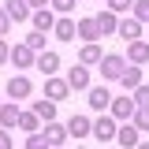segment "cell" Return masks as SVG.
<instances>
[{"label":"cell","mask_w":149,"mask_h":149,"mask_svg":"<svg viewBox=\"0 0 149 149\" xmlns=\"http://www.w3.org/2000/svg\"><path fill=\"white\" fill-rule=\"evenodd\" d=\"M97 63H101L104 82H108V78H119V74H123V67H127V60H123V56H101Z\"/></svg>","instance_id":"1"},{"label":"cell","mask_w":149,"mask_h":149,"mask_svg":"<svg viewBox=\"0 0 149 149\" xmlns=\"http://www.w3.org/2000/svg\"><path fill=\"white\" fill-rule=\"evenodd\" d=\"M67 90H90V71H86V63H74L71 71H67Z\"/></svg>","instance_id":"2"},{"label":"cell","mask_w":149,"mask_h":149,"mask_svg":"<svg viewBox=\"0 0 149 149\" xmlns=\"http://www.w3.org/2000/svg\"><path fill=\"white\" fill-rule=\"evenodd\" d=\"M90 134L101 138V142H112V138H116V119H112V116H101V119L90 127Z\"/></svg>","instance_id":"3"},{"label":"cell","mask_w":149,"mask_h":149,"mask_svg":"<svg viewBox=\"0 0 149 149\" xmlns=\"http://www.w3.org/2000/svg\"><path fill=\"white\" fill-rule=\"evenodd\" d=\"M112 119H130L134 116V97H112Z\"/></svg>","instance_id":"4"},{"label":"cell","mask_w":149,"mask_h":149,"mask_svg":"<svg viewBox=\"0 0 149 149\" xmlns=\"http://www.w3.org/2000/svg\"><path fill=\"white\" fill-rule=\"evenodd\" d=\"M108 104H112L108 86H90V108H93V112H104Z\"/></svg>","instance_id":"5"},{"label":"cell","mask_w":149,"mask_h":149,"mask_svg":"<svg viewBox=\"0 0 149 149\" xmlns=\"http://www.w3.org/2000/svg\"><path fill=\"white\" fill-rule=\"evenodd\" d=\"M30 90H34V86H30V78H26V74H15V78H8V93H11L15 101L30 97Z\"/></svg>","instance_id":"6"},{"label":"cell","mask_w":149,"mask_h":149,"mask_svg":"<svg viewBox=\"0 0 149 149\" xmlns=\"http://www.w3.org/2000/svg\"><path fill=\"white\" fill-rule=\"evenodd\" d=\"M74 34H82V37H86V45H93V41L101 37V30H97V19H78V22H74Z\"/></svg>","instance_id":"7"},{"label":"cell","mask_w":149,"mask_h":149,"mask_svg":"<svg viewBox=\"0 0 149 149\" xmlns=\"http://www.w3.org/2000/svg\"><path fill=\"white\" fill-rule=\"evenodd\" d=\"M123 60H130L134 67H142V63H149V45H142V41H130V49Z\"/></svg>","instance_id":"8"},{"label":"cell","mask_w":149,"mask_h":149,"mask_svg":"<svg viewBox=\"0 0 149 149\" xmlns=\"http://www.w3.org/2000/svg\"><path fill=\"white\" fill-rule=\"evenodd\" d=\"M116 30H119V37H123V41H138V37H142V22H138V19H123Z\"/></svg>","instance_id":"9"},{"label":"cell","mask_w":149,"mask_h":149,"mask_svg":"<svg viewBox=\"0 0 149 149\" xmlns=\"http://www.w3.org/2000/svg\"><path fill=\"white\" fill-rule=\"evenodd\" d=\"M90 116H71V119H67V134H74V138H86V134H90Z\"/></svg>","instance_id":"10"},{"label":"cell","mask_w":149,"mask_h":149,"mask_svg":"<svg viewBox=\"0 0 149 149\" xmlns=\"http://www.w3.org/2000/svg\"><path fill=\"white\" fill-rule=\"evenodd\" d=\"M67 82H63V78H49V82H45V97H49V101H63V97H67Z\"/></svg>","instance_id":"11"},{"label":"cell","mask_w":149,"mask_h":149,"mask_svg":"<svg viewBox=\"0 0 149 149\" xmlns=\"http://www.w3.org/2000/svg\"><path fill=\"white\" fill-rule=\"evenodd\" d=\"M4 11L11 15V22H22V19H30V15H26V11H30V8H26V0H4Z\"/></svg>","instance_id":"12"},{"label":"cell","mask_w":149,"mask_h":149,"mask_svg":"<svg viewBox=\"0 0 149 149\" xmlns=\"http://www.w3.org/2000/svg\"><path fill=\"white\" fill-rule=\"evenodd\" d=\"M45 138H49V146H52V149H60L63 142H67V127H60V123H49V127H45Z\"/></svg>","instance_id":"13"},{"label":"cell","mask_w":149,"mask_h":149,"mask_svg":"<svg viewBox=\"0 0 149 149\" xmlns=\"http://www.w3.org/2000/svg\"><path fill=\"white\" fill-rule=\"evenodd\" d=\"M116 138H119V146H123V149H134V146H138V127H134V123H127V127L116 130Z\"/></svg>","instance_id":"14"},{"label":"cell","mask_w":149,"mask_h":149,"mask_svg":"<svg viewBox=\"0 0 149 149\" xmlns=\"http://www.w3.org/2000/svg\"><path fill=\"white\" fill-rule=\"evenodd\" d=\"M8 60H15V67H30V63H34V49H26V45H15Z\"/></svg>","instance_id":"15"},{"label":"cell","mask_w":149,"mask_h":149,"mask_svg":"<svg viewBox=\"0 0 149 149\" xmlns=\"http://www.w3.org/2000/svg\"><path fill=\"white\" fill-rule=\"evenodd\" d=\"M52 26H56V15H52V11H45V8H37V15H34V30L49 34Z\"/></svg>","instance_id":"16"},{"label":"cell","mask_w":149,"mask_h":149,"mask_svg":"<svg viewBox=\"0 0 149 149\" xmlns=\"http://www.w3.org/2000/svg\"><path fill=\"white\" fill-rule=\"evenodd\" d=\"M34 63H37V71H41V74H52L56 67H60V56H56V52H41Z\"/></svg>","instance_id":"17"},{"label":"cell","mask_w":149,"mask_h":149,"mask_svg":"<svg viewBox=\"0 0 149 149\" xmlns=\"http://www.w3.org/2000/svg\"><path fill=\"white\" fill-rule=\"evenodd\" d=\"M116 26H119L116 11H101V15H97V30H101V34H116Z\"/></svg>","instance_id":"18"},{"label":"cell","mask_w":149,"mask_h":149,"mask_svg":"<svg viewBox=\"0 0 149 149\" xmlns=\"http://www.w3.org/2000/svg\"><path fill=\"white\" fill-rule=\"evenodd\" d=\"M34 116L45 119V123H52V119H56V101H37V104H34Z\"/></svg>","instance_id":"19"},{"label":"cell","mask_w":149,"mask_h":149,"mask_svg":"<svg viewBox=\"0 0 149 149\" xmlns=\"http://www.w3.org/2000/svg\"><path fill=\"white\" fill-rule=\"evenodd\" d=\"M19 123V104H0V127H15Z\"/></svg>","instance_id":"20"},{"label":"cell","mask_w":149,"mask_h":149,"mask_svg":"<svg viewBox=\"0 0 149 149\" xmlns=\"http://www.w3.org/2000/svg\"><path fill=\"white\" fill-rule=\"evenodd\" d=\"M119 82H123L127 90H138V86H142V71H138V67H123V74H119Z\"/></svg>","instance_id":"21"},{"label":"cell","mask_w":149,"mask_h":149,"mask_svg":"<svg viewBox=\"0 0 149 149\" xmlns=\"http://www.w3.org/2000/svg\"><path fill=\"white\" fill-rule=\"evenodd\" d=\"M52 30H56V37H60V41H71V37H74V19H60Z\"/></svg>","instance_id":"22"},{"label":"cell","mask_w":149,"mask_h":149,"mask_svg":"<svg viewBox=\"0 0 149 149\" xmlns=\"http://www.w3.org/2000/svg\"><path fill=\"white\" fill-rule=\"evenodd\" d=\"M101 45H97V41H93V45H82V52H78V60H82V63H97V60H101Z\"/></svg>","instance_id":"23"},{"label":"cell","mask_w":149,"mask_h":149,"mask_svg":"<svg viewBox=\"0 0 149 149\" xmlns=\"http://www.w3.org/2000/svg\"><path fill=\"white\" fill-rule=\"evenodd\" d=\"M26 149H52V146H49V138H45L41 130H34V134L26 138Z\"/></svg>","instance_id":"24"},{"label":"cell","mask_w":149,"mask_h":149,"mask_svg":"<svg viewBox=\"0 0 149 149\" xmlns=\"http://www.w3.org/2000/svg\"><path fill=\"white\" fill-rule=\"evenodd\" d=\"M19 127L34 134V130H37V116H34V112H19Z\"/></svg>","instance_id":"25"},{"label":"cell","mask_w":149,"mask_h":149,"mask_svg":"<svg viewBox=\"0 0 149 149\" xmlns=\"http://www.w3.org/2000/svg\"><path fill=\"white\" fill-rule=\"evenodd\" d=\"M130 8H134V19L138 22H149V0H134Z\"/></svg>","instance_id":"26"},{"label":"cell","mask_w":149,"mask_h":149,"mask_svg":"<svg viewBox=\"0 0 149 149\" xmlns=\"http://www.w3.org/2000/svg\"><path fill=\"white\" fill-rule=\"evenodd\" d=\"M134 127H138V130H149V104L134 112Z\"/></svg>","instance_id":"27"},{"label":"cell","mask_w":149,"mask_h":149,"mask_svg":"<svg viewBox=\"0 0 149 149\" xmlns=\"http://www.w3.org/2000/svg\"><path fill=\"white\" fill-rule=\"evenodd\" d=\"M22 45H26V49H45V34H41V30H34V34L26 37Z\"/></svg>","instance_id":"28"},{"label":"cell","mask_w":149,"mask_h":149,"mask_svg":"<svg viewBox=\"0 0 149 149\" xmlns=\"http://www.w3.org/2000/svg\"><path fill=\"white\" fill-rule=\"evenodd\" d=\"M134 101H138V108H146L149 104V86H138L134 90Z\"/></svg>","instance_id":"29"},{"label":"cell","mask_w":149,"mask_h":149,"mask_svg":"<svg viewBox=\"0 0 149 149\" xmlns=\"http://www.w3.org/2000/svg\"><path fill=\"white\" fill-rule=\"evenodd\" d=\"M130 4H134V0H108V8H112V11H127Z\"/></svg>","instance_id":"30"},{"label":"cell","mask_w":149,"mask_h":149,"mask_svg":"<svg viewBox=\"0 0 149 149\" xmlns=\"http://www.w3.org/2000/svg\"><path fill=\"white\" fill-rule=\"evenodd\" d=\"M8 26H11V15H8V11L0 8V34H8Z\"/></svg>","instance_id":"31"},{"label":"cell","mask_w":149,"mask_h":149,"mask_svg":"<svg viewBox=\"0 0 149 149\" xmlns=\"http://www.w3.org/2000/svg\"><path fill=\"white\" fill-rule=\"evenodd\" d=\"M52 8H56V11H71L74 0H52Z\"/></svg>","instance_id":"32"},{"label":"cell","mask_w":149,"mask_h":149,"mask_svg":"<svg viewBox=\"0 0 149 149\" xmlns=\"http://www.w3.org/2000/svg\"><path fill=\"white\" fill-rule=\"evenodd\" d=\"M0 149H11V138H8V130L0 127Z\"/></svg>","instance_id":"33"},{"label":"cell","mask_w":149,"mask_h":149,"mask_svg":"<svg viewBox=\"0 0 149 149\" xmlns=\"http://www.w3.org/2000/svg\"><path fill=\"white\" fill-rule=\"evenodd\" d=\"M8 56H11V49H8V41H0V63H4Z\"/></svg>","instance_id":"34"},{"label":"cell","mask_w":149,"mask_h":149,"mask_svg":"<svg viewBox=\"0 0 149 149\" xmlns=\"http://www.w3.org/2000/svg\"><path fill=\"white\" fill-rule=\"evenodd\" d=\"M26 8H45V0H26Z\"/></svg>","instance_id":"35"},{"label":"cell","mask_w":149,"mask_h":149,"mask_svg":"<svg viewBox=\"0 0 149 149\" xmlns=\"http://www.w3.org/2000/svg\"><path fill=\"white\" fill-rule=\"evenodd\" d=\"M134 149H149V142H146V146H134Z\"/></svg>","instance_id":"36"}]
</instances>
